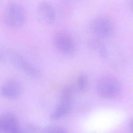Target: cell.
<instances>
[{
	"mask_svg": "<svg viewBox=\"0 0 133 133\" xmlns=\"http://www.w3.org/2000/svg\"><path fill=\"white\" fill-rule=\"evenodd\" d=\"M0 59L2 62L13 65L30 77L38 78L41 77V71L38 68L22 55L12 49L1 48Z\"/></svg>",
	"mask_w": 133,
	"mask_h": 133,
	"instance_id": "obj_1",
	"label": "cell"
},
{
	"mask_svg": "<svg viewBox=\"0 0 133 133\" xmlns=\"http://www.w3.org/2000/svg\"><path fill=\"white\" fill-rule=\"evenodd\" d=\"M3 18L9 27L18 28L24 24L27 19V12L22 5L17 2H10L4 9Z\"/></svg>",
	"mask_w": 133,
	"mask_h": 133,
	"instance_id": "obj_2",
	"label": "cell"
},
{
	"mask_svg": "<svg viewBox=\"0 0 133 133\" xmlns=\"http://www.w3.org/2000/svg\"><path fill=\"white\" fill-rule=\"evenodd\" d=\"M74 94L73 85L68 84L63 87L61 91L59 102L50 114L51 119H59L68 113L71 108Z\"/></svg>",
	"mask_w": 133,
	"mask_h": 133,
	"instance_id": "obj_3",
	"label": "cell"
},
{
	"mask_svg": "<svg viewBox=\"0 0 133 133\" xmlns=\"http://www.w3.org/2000/svg\"><path fill=\"white\" fill-rule=\"evenodd\" d=\"M96 89L98 93L102 97L112 98L119 93L121 85L116 77L107 75L99 78L96 84Z\"/></svg>",
	"mask_w": 133,
	"mask_h": 133,
	"instance_id": "obj_4",
	"label": "cell"
},
{
	"mask_svg": "<svg viewBox=\"0 0 133 133\" xmlns=\"http://www.w3.org/2000/svg\"><path fill=\"white\" fill-rule=\"evenodd\" d=\"M53 42L57 50L64 55H71L76 50L74 38L67 31L60 30L57 32L54 36Z\"/></svg>",
	"mask_w": 133,
	"mask_h": 133,
	"instance_id": "obj_5",
	"label": "cell"
},
{
	"mask_svg": "<svg viewBox=\"0 0 133 133\" xmlns=\"http://www.w3.org/2000/svg\"><path fill=\"white\" fill-rule=\"evenodd\" d=\"M91 32L98 38H107L112 35L115 31L113 23L108 18L99 17L92 19L89 24Z\"/></svg>",
	"mask_w": 133,
	"mask_h": 133,
	"instance_id": "obj_6",
	"label": "cell"
},
{
	"mask_svg": "<svg viewBox=\"0 0 133 133\" xmlns=\"http://www.w3.org/2000/svg\"><path fill=\"white\" fill-rule=\"evenodd\" d=\"M37 13L39 18L44 24H51L56 20V11L49 2L44 1L39 3L37 6Z\"/></svg>",
	"mask_w": 133,
	"mask_h": 133,
	"instance_id": "obj_7",
	"label": "cell"
},
{
	"mask_svg": "<svg viewBox=\"0 0 133 133\" xmlns=\"http://www.w3.org/2000/svg\"><path fill=\"white\" fill-rule=\"evenodd\" d=\"M2 95L7 99L14 100L18 98L21 92V86L20 82L14 78L6 81L1 87Z\"/></svg>",
	"mask_w": 133,
	"mask_h": 133,
	"instance_id": "obj_8",
	"label": "cell"
},
{
	"mask_svg": "<svg viewBox=\"0 0 133 133\" xmlns=\"http://www.w3.org/2000/svg\"><path fill=\"white\" fill-rule=\"evenodd\" d=\"M18 127L17 119L11 114H4L0 119V129L4 133H13Z\"/></svg>",
	"mask_w": 133,
	"mask_h": 133,
	"instance_id": "obj_9",
	"label": "cell"
},
{
	"mask_svg": "<svg viewBox=\"0 0 133 133\" xmlns=\"http://www.w3.org/2000/svg\"><path fill=\"white\" fill-rule=\"evenodd\" d=\"M87 45L89 50L97 52L103 59H107L109 57L107 47L100 39H90L88 41Z\"/></svg>",
	"mask_w": 133,
	"mask_h": 133,
	"instance_id": "obj_10",
	"label": "cell"
},
{
	"mask_svg": "<svg viewBox=\"0 0 133 133\" xmlns=\"http://www.w3.org/2000/svg\"><path fill=\"white\" fill-rule=\"evenodd\" d=\"M88 80L87 75L85 73H81L77 79L78 88L81 92H84L87 89Z\"/></svg>",
	"mask_w": 133,
	"mask_h": 133,
	"instance_id": "obj_11",
	"label": "cell"
},
{
	"mask_svg": "<svg viewBox=\"0 0 133 133\" xmlns=\"http://www.w3.org/2000/svg\"><path fill=\"white\" fill-rule=\"evenodd\" d=\"M43 133H67L62 127L56 125H50L44 128Z\"/></svg>",
	"mask_w": 133,
	"mask_h": 133,
	"instance_id": "obj_12",
	"label": "cell"
},
{
	"mask_svg": "<svg viewBox=\"0 0 133 133\" xmlns=\"http://www.w3.org/2000/svg\"><path fill=\"white\" fill-rule=\"evenodd\" d=\"M13 133H25L24 131L22 130L21 129L18 128Z\"/></svg>",
	"mask_w": 133,
	"mask_h": 133,
	"instance_id": "obj_13",
	"label": "cell"
},
{
	"mask_svg": "<svg viewBox=\"0 0 133 133\" xmlns=\"http://www.w3.org/2000/svg\"><path fill=\"white\" fill-rule=\"evenodd\" d=\"M130 128L132 133H133V119H132L130 121Z\"/></svg>",
	"mask_w": 133,
	"mask_h": 133,
	"instance_id": "obj_14",
	"label": "cell"
},
{
	"mask_svg": "<svg viewBox=\"0 0 133 133\" xmlns=\"http://www.w3.org/2000/svg\"><path fill=\"white\" fill-rule=\"evenodd\" d=\"M129 6H130L131 10L133 11V1H130V3H129Z\"/></svg>",
	"mask_w": 133,
	"mask_h": 133,
	"instance_id": "obj_15",
	"label": "cell"
}]
</instances>
